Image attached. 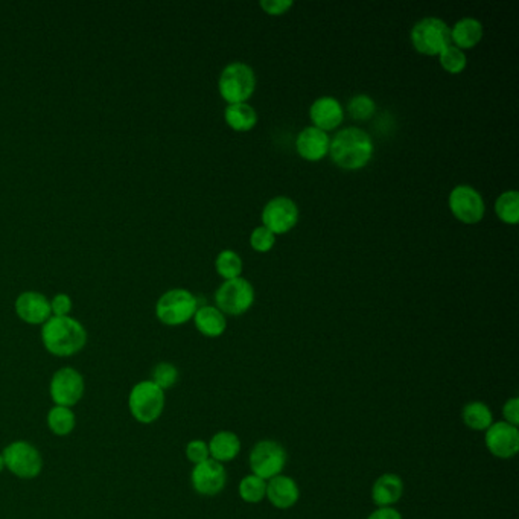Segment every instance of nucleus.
I'll return each mask as SVG.
<instances>
[{"label":"nucleus","instance_id":"obj_5","mask_svg":"<svg viewBox=\"0 0 519 519\" xmlns=\"http://www.w3.org/2000/svg\"><path fill=\"white\" fill-rule=\"evenodd\" d=\"M198 298L190 290L174 288L163 292L156 303V317L167 326H182L194 319Z\"/></svg>","mask_w":519,"mask_h":519},{"label":"nucleus","instance_id":"obj_12","mask_svg":"<svg viewBox=\"0 0 519 519\" xmlns=\"http://www.w3.org/2000/svg\"><path fill=\"white\" fill-rule=\"evenodd\" d=\"M298 221V207L288 197H275L262 211V226L275 236L285 235L296 228Z\"/></svg>","mask_w":519,"mask_h":519},{"label":"nucleus","instance_id":"obj_11","mask_svg":"<svg viewBox=\"0 0 519 519\" xmlns=\"http://www.w3.org/2000/svg\"><path fill=\"white\" fill-rule=\"evenodd\" d=\"M448 205L453 215L463 224H478L486 213L482 194L468 184H459L451 190Z\"/></svg>","mask_w":519,"mask_h":519},{"label":"nucleus","instance_id":"obj_19","mask_svg":"<svg viewBox=\"0 0 519 519\" xmlns=\"http://www.w3.org/2000/svg\"><path fill=\"white\" fill-rule=\"evenodd\" d=\"M404 495V482L398 474H383L372 486V500L378 507H393Z\"/></svg>","mask_w":519,"mask_h":519},{"label":"nucleus","instance_id":"obj_25","mask_svg":"<svg viewBox=\"0 0 519 519\" xmlns=\"http://www.w3.org/2000/svg\"><path fill=\"white\" fill-rule=\"evenodd\" d=\"M46 423L50 430V433L66 438L74 433L76 427L75 411L69 407L54 406L48 411Z\"/></svg>","mask_w":519,"mask_h":519},{"label":"nucleus","instance_id":"obj_20","mask_svg":"<svg viewBox=\"0 0 519 519\" xmlns=\"http://www.w3.org/2000/svg\"><path fill=\"white\" fill-rule=\"evenodd\" d=\"M194 323L201 336L218 338L228 329V319L217 306L203 305L198 306L194 315Z\"/></svg>","mask_w":519,"mask_h":519},{"label":"nucleus","instance_id":"obj_31","mask_svg":"<svg viewBox=\"0 0 519 519\" xmlns=\"http://www.w3.org/2000/svg\"><path fill=\"white\" fill-rule=\"evenodd\" d=\"M347 112L352 120H368L376 112V104L368 95H355L347 104Z\"/></svg>","mask_w":519,"mask_h":519},{"label":"nucleus","instance_id":"obj_7","mask_svg":"<svg viewBox=\"0 0 519 519\" xmlns=\"http://www.w3.org/2000/svg\"><path fill=\"white\" fill-rule=\"evenodd\" d=\"M5 469L22 480H33L43 471V457L33 444L14 440L4 449Z\"/></svg>","mask_w":519,"mask_h":519},{"label":"nucleus","instance_id":"obj_8","mask_svg":"<svg viewBox=\"0 0 519 519\" xmlns=\"http://www.w3.org/2000/svg\"><path fill=\"white\" fill-rule=\"evenodd\" d=\"M288 454L285 448L276 440H260L250 453L249 465L252 474L262 480H271L281 476L287 466Z\"/></svg>","mask_w":519,"mask_h":519},{"label":"nucleus","instance_id":"obj_24","mask_svg":"<svg viewBox=\"0 0 519 519\" xmlns=\"http://www.w3.org/2000/svg\"><path fill=\"white\" fill-rule=\"evenodd\" d=\"M461 421L469 430L486 431L487 428L493 423L492 410L482 400H474L463 407Z\"/></svg>","mask_w":519,"mask_h":519},{"label":"nucleus","instance_id":"obj_33","mask_svg":"<svg viewBox=\"0 0 519 519\" xmlns=\"http://www.w3.org/2000/svg\"><path fill=\"white\" fill-rule=\"evenodd\" d=\"M184 454H186V459L190 460L194 466L200 465L205 460L211 459L209 445L205 440H201V438H194V440L188 442L186 448H184Z\"/></svg>","mask_w":519,"mask_h":519},{"label":"nucleus","instance_id":"obj_22","mask_svg":"<svg viewBox=\"0 0 519 519\" xmlns=\"http://www.w3.org/2000/svg\"><path fill=\"white\" fill-rule=\"evenodd\" d=\"M483 35L484 29L482 22L474 17H465L451 27V44L461 50L476 48L482 42Z\"/></svg>","mask_w":519,"mask_h":519},{"label":"nucleus","instance_id":"obj_2","mask_svg":"<svg viewBox=\"0 0 519 519\" xmlns=\"http://www.w3.org/2000/svg\"><path fill=\"white\" fill-rule=\"evenodd\" d=\"M42 341L44 349L54 357H74L86 347L87 330L81 321L71 315H52L42 325Z\"/></svg>","mask_w":519,"mask_h":519},{"label":"nucleus","instance_id":"obj_23","mask_svg":"<svg viewBox=\"0 0 519 519\" xmlns=\"http://www.w3.org/2000/svg\"><path fill=\"white\" fill-rule=\"evenodd\" d=\"M224 120L233 131L245 133L258 124V113L250 104H229L224 110Z\"/></svg>","mask_w":519,"mask_h":519},{"label":"nucleus","instance_id":"obj_3","mask_svg":"<svg viewBox=\"0 0 519 519\" xmlns=\"http://www.w3.org/2000/svg\"><path fill=\"white\" fill-rule=\"evenodd\" d=\"M167 396L160 387L150 379L133 385L128 395V410L136 422L151 425L158 422L165 411Z\"/></svg>","mask_w":519,"mask_h":519},{"label":"nucleus","instance_id":"obj_30","mask_svg":"<svg viewBox=\"0 0 519 519\" xmlns=\"http://www.w3.org/2000/svg\"><path fill=\"white\" fill-rule=\"evenodd\" d=\"M438 61H440V66L444 67V71L448 72L451 75H459L465 71L466 66H468V57H466L465 50L455 48L453 44L438 55Z\"/></svg>","mask_w":519,"mask_h":519},{"label":"nucleus","instance_id":"obj_29","mask_svg":"<svg viewBox=\"0 0 519 519\" xmlns=\"http://www.w3.org/2000/svg\"><path fill=\"white\" fill-rule=\"evenodd\" d=\"M179 368L174 366L173 362L162 361L158 362L151 372V379L154 384L160 387L163 391L173 389L179 383Z\"/></svg>","mask_w":519,"mask_h":519},{"label":"nucleus","instance_id":"obj_38","mask_svg":"<svg viewBox=\"0 0 519 519\" xmlns=\"http://www.w3.org/2000/svg\"><path fill=\"white\" fill-rule=\"evenodd\" d=\"M5 469V461H4V455L0 453V474Z\"/></svg>","mask_w":519,"mask_h":519},{"label":"nucleus","instance_id":"obj_14","mask_svg":"<svg viewBox=\"0 0 519 519\" xmlns=\"http://www.w3.org/2000/svg\"><path fill=\"white\" fill-rule=\"evenodd\" d=\"M484 445L487 451L497 459H514L519 451L518 427H514L504 421L493 422L484 431Z\"/></svg>","mask_w":519,"mask_h":519},{"label":"nucleus","instance_id":"obj_32","mask_svg":"<svg viewBox=\"0 0 519 519\" xmlns=\"http://www.w3.org/2000/svg\"><path fill=\"white\" fill-rule=\"evenodd\" d=\"M275 244H276V236L264 226L254 229L250 236V245L258 253H268L275 247Z\"/></svg>","mask_w":519,"mask_h":519},{"label":"nucleus","instance_id":"obj_36","mask_svg":"<svg viewBox=\"0 0 519 519\" xmlns=\"http://www.w3.org/2000/svg\"><path fill=\"white\" fill-rule=\"evenodd\" d=\"M504 422L510 423L514 427L519 425V399L518 398H512L508 399L503 407Z\"/></svg>","mask_w":519,"mask_h":519},{"label":"nucleus","instance_id":"obj_37","mask_svg":"<svg viewBox=\"0 0 519 519\" xmlns=\"http://www.w3.org/2000/svg\"><path fill=\"white\" fill-rule=\"evenodd\" d=\"M368 519H404L399 510L395 507H378L372 514L368 515Z\"/></svg>","mask_w":519,"mask_h":519},{"label":"nucleus","instance_id":"obj_21","mask_svg":"<svg viewBox=\"0 0 519 519\" xmlns=\"http://www.w3.org/2000/svg\"><path fill=\"white\" fill-rule=\"evenodd\" d=\"M209 454L218 463H229L238 457L241 453V438L233 431H218L209 440Z\"/></svg>","mask_w":519,"mask_h":519},{"label":"nucleus","instance_id":"obj_34","mask_svg":"<svg viewBox=\"0 0 519 519\" xmlns=\"http://www.w3.org/2000/svg\"><path fill=\"white\" fill-rule=\"evenodd\" d=\"M72 311V298L65 292L55 294L52 300H50V313L55 317H66L71 314Z\"/></svg>","mask_w":519,"mask_h":519},{"label":"nucleus","instance_id":"obj_10","mask_svg":"<svg viewBox=\"0 0 519 519\" xmlns=\"http://www.w3.org/2000/svg\"><path fill=\"white\" fill-rule=\"evenodd\" d=\"M86 391V383L76 368H61L52 375L49 383V395L54 406L75 407L82 399Z\"/></svg>","mask_w":519,"mask_h":519},{"label":"nucleus","instance_id":"obj_6","mask_svg":"<svg viewBox=\"0 0 519 519\" xmlns=\"http://www.w3.org/2000/svg\"><path fill=\"white\" fill-rule=\"evenodd\" d=\"M410 40L419 54L440 55L451 46V27L438 17H425L411 27Z\"/></svg>","mask_w":519,"mask_h":519},{"label":"nucleus","instance_id":"obj_13","mask_svg":"<svg viewBox=\"0 0 519 519\" xmlns=\"http://www.w3.org/2000/svg\"><path fill=\"white\" fill-rule=\"evenodd\" d=\"M228 483V472L224 465L215 460H205L200 465H195L190 472V484L195 492L203 497H215L221 493Z\"/></svg>","mask_w":519,"mask_h":519},{"label":"nucleus","instance_id":"obj_35","mask_svg":"<svg viewBox=\"0 0 519 519\" xmlns=\"http://www.w3.org/2000/svg\"><path fill=\"white\" fill-rule=\"evenodd\" d=\"M294 2L292 0H262L260 6L268 16H283L291 10Z\"/></svg>","mask_w":519,"mask_h":519},{"label":"nucleus","instance_id":"obj_1","mask_svg":"<svg viewBox=\"0 0 519 519\" xmlns=\"http://www.w3.org/2000/svg\"><path fill=\"white\" fill-rule=\"evenodd\" d=\"M372 137L358 127H347L330 139L329 156L337 167L346 171L366 168L374 158Z\"/></svg>","mask_w":519,"mask_h":519},{"label":"nucleus","instance_id":"obj_16","mask_svg":"<svg viewBox=\"0 0 519 519\" xmlns=\"http://www.w3.org/2000/svg\"><path fill=\"white\" fill-rule=\"evenodd\" d=\"M309 118L313 120V127L328 133V131L336 130L343 124L345 110L337 101V97H320L311 105Z\"/></svg>","mask_w":519,"mask_h":519},{"label":"nucleus","instance_id":"obj_28","mask_svg":"<svg viewBox=\"0 0 519 519\" xmlns=\"http://www.w3.org/2000/svg\"><path fill=\"white\" fill-rule=\"evenodd\" d=\"M215 270L222 279L232 281V279L241 277L243 260L233 250H222L221 253L218 254L217 260H215Z\"/></svg>","mask_w":519,"mask_h":519},{"label":"nucleus","instance_id":"obj_4","mask_svg":"<svg viewBox=\"0 0 519 519\" xmlns=\"http://www.w3.org/2000/svg\"><path fill=\"white\" fill-rule=\"evenodd\" d=\"M218 90L228 104L247 103L256 90V74L252 66L243 61L226 66L218 80Z\"/></svg>","mask_w":519,"mask_h":519},{"label":"nucleus","instance_id":"obj_17","mask_svg":"<svg viewBox=\"0 0 519 519\" xmlns=\"http://www.w3.org/2000/svg\"><path fill=\"white\" fill-rule=\"evenodd\" d=\"M330 137L315 127H306L296 139L298 156L308 162H320L329 154Z\"/></svg>","mask_w":519,"mask_h":519},{"label":"nucleus","instance_id":"obj_26","mask_svg":"<svg viewBox=\"0 0 519 519\" xmlns=\"http://www.w3.org/2000/svg\"><path fill=\"white\" fill-rule=\"evenodd\" d=\"M495 212L504 224L516 226L519 221V194L518 190H506L500 195L495 203Z\"/></svg>","mask_w":519,"mask_h":519},{"label":"nucleus","instance_id":"obj_9","mask_svg":"<svg viewBox=\"0 0 519 519\" xmlns=\"http://www.w3.org/2000/svg\"><path fill=\"white\" fill-rule=\"evenodd\" d=\"M254 288L247 279L236 277L226 281L215 292V305L224 315L239 317L249 311L254 303Z\"/></svg>","mask_w":519,"mask_h":519},{"label":"nucleus","instance_id":"obj_15","mask_svg":"<svg viewBox=\"0 0 519 519\" xmlns=\"http://www.w3.org/2000/svg\"><path fill=\"white\" fill-rule=\"evenodd\" d=\"M19 319L27 325H43L50 317V300L38 291H25L14 303Z\"/></svg>","mask_w":519,"mask_h":519},{"label":"nucleus","instance_id":"obj_27","mask_svg":"<svg viewBox=\"0 0 519 519\" xmlns=\"http://www.w3.org/2000/svg\"><path fill=\"white\" fill-rule=\"evenodd\" d=\"M239 497L243 501L249 504H258L266 500L267 482L260 476L250 474L244 476L239 482L238 487Z\"/></svg>","mask_w":519,"mask_h":519},{"label":"nucleus","instance_id":"obj_18","mask_svg":"<svg viewBox=\"0 0 519 519\" xmlns=\"http://www.w3.org/2000/svg\"><path fill=\"white\" fill-rule=\"evenodd\" d=\"M267 500L270 501L273 507L279 510H288L298 504L300 498V489L292 476H275L267 482Z\"/></svg>","mask_w":519,"mask_h":519}]
</instances>
